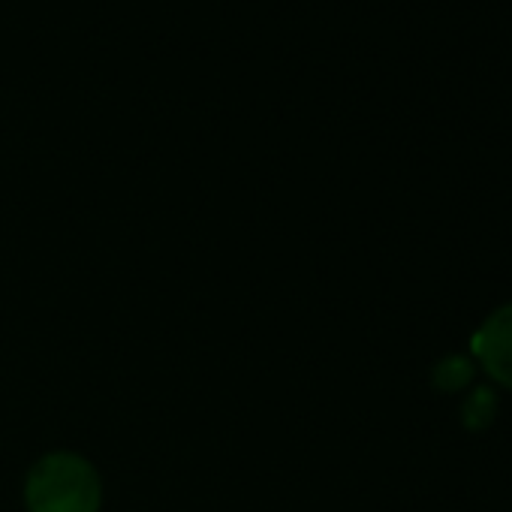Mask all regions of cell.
<instances>
[{
	"instance_id": "1",
	"label": "cell",
	"mask_w": 512,
	"mask_h": 512,
	"mask_svg": "<svg viewBox=\"0 0 512 512\" xmlns=\"http://www.w3.org/2000/svg\"><path fill=\"white\" fill-rule=\"evenodd\" d=\"M28 503L34 512H94L97 479L82 458H46L28 482Z\"/></svg>"
},
{
	"instance_id": "2",
	"label": "cell",
	"mask_w": 512,
	"mask_h": 512,
	"mask_svg": "<svg viewBox=\"0 0 512 512\" xmlns=\"http://www.w3.org/2000/svg\"><path fill=\"white\" fill-rule=\"evenodd\" d=\"M473 356L506 389H512V305L497 308L473 335Z\"/></svg>"
}]
</instances>
